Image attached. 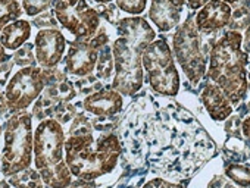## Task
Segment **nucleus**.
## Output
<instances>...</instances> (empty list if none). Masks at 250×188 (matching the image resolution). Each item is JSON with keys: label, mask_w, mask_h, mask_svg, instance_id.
Returning <instances> with one entry per match:
<instances>
[{"label": "nucleus", "mask_w": 250, "mask_h": 188, "mask_svg": "<svg viewBox=\"0 0 250 188\" xmlns=\"http://www.w3.org/2000/svg\"><path fill=\"white\" fill-rule=\"evenodd\" d=\"M119 37L113 41L112 88L124 96H134L143 87V52L156 38L150 24L142 17L121 19L116 24Z\"/></svg>", "instance_id": "obj_1"}, {"label": "nucleus", "mask_w": 250, "mask_h": 188, "mask_svg": "<svg viewBox=\"0 0 250 188\" xmlns=\"http://www.w3.org/2000/svg\"><path fill=\"white\" fill-rule=\"evenodd\" d=\"M121 150L119 140L112 132L96 140L91 132L74 134L65 140V162L72 176L94 181L115 169Z\"/></svg>", "instance_id": "obj_2"}, {"label": "nucleus", "mask_w": 250, "mask_h": 188, "mask_svg": "<svg viewBox=\"0 0 250 188\" xmlns=\"http://www.w3.org/2000/svg\"><path fill=\"white\" fill-rule=\"evenodd\" d=\"M243 36L238 31L222 34L209 52L208 78L231 100L240 103L247 94V55L241 49Z\"/></svg>", "instance_id": "obj_3"}, {"label": "nucleus", "mask_w": 250, "mask_h": 188, "mask_svg": "<svg viewBox=\"0 0 250 188\" xmlns=\"http://www.w3.org/2000/svg\"><path fill=\"white\" fill-rule=\"evenodd\" d=\"M65 132L53 119H43L34 131V165L46 188H66L72 173L65 162Z\"/></svg>", "instance_id": "obj_4"}, {"label": "nucleus", "mask_w": 250, "mask_h": 188, "mask_svg": "<svg viewBox=\"0 0 250 188\" xmlns=\"http://www.w3.org/2000/svg\"><path fill=\"white\" fill-rule=\"evenodd\" d=\"M5 147L0 157V170L3 176H11L27 168L33 160L34 132H33V113L25 111L11 112L3 125Z\"/></svg>", "instance_id": "obj_5"}, {"label": "nucleus", "mask_w": 250, "mask_h": 188, "mask_svg": "<svg viewBox=\"0 0 250 188\" xmlns=\"http://www.w3.org/2000/svg\"><path fill=\"white\" fill-rule=\"evenodd\" d=\"M143 71L152 90L161 96H177L180 75L174 63L171 47L165 40H153L143 52Z\"/></svg>", "instance_id": "obj_6"}, {"label": "nucleus", "mask_w": 250, "mask_h": 188, "mask_svg": "<svg viewBox=\"0 0 250 188\" xmlns=\"http://www.w3.org/2000/svg\"><path fill=\"white\" fill-rule=\"evenodd\" d=\"M175 59L191 84H199L206 74V56L200 47V36L194 18L188 17L180 24L172 38Z\"/></svg>", "instance_id": "obj_7"}, {"label": "nucleus", "mask_w": 250, "mask_h": 188, "mask_svg": "<svg viewBox=\"0 0 250 188\" xmlns=\"http://www.w3.org/2000/svg\"><path fill=\"white\" fill-rule=\"evenodd\" d=\"M52 69L27 66L20 69L6 84L5 96L11 112L25 111L34 103L42 91L50 84Z\"/></svg>", "instance_id": "obj_8"}, {"label": "nucleus", "mask_w": 250, "mask_h": 188, "mask_svg": "<svg viewBox=\"0 0 250 188\" xmlns=\"http://www.w3.org/2000/svg\"><path fill=\"white\" fill-rule=\"evenodd\" d=\"M53 14L58 22L77 40L91 38L100 25V15L87 0H53Z\"/></svg>", "instance_id": "obj_9"}, {"label": "nucleus", "mask_w": 250, "mask_h": 188, "mask_svg": "<svg viewBox=\"0 0 250 188\" xmlns=\"http://www.w3.org/2000/svg\"><path fill=\"white\" fill-rule=\"evenodd\" d=\"M107 43V36L99 33L91 38L75 40L69 43V49L65 57V71L78 78L91 75L97 65L99 53L103 46Z\"/></svg>", "instance_id": "obj_10"}, {"label": "nucleus", "mask_w": 250, "mask_h": 188, "mask_svg": "<svg viewBox=\"0 0 250 188\" xmlns=\"http://www.w3.org/2000/svg\"><path fill=\"white\" fill-rule=\"evenodd\" d=\"M34 49L40 68L53 69L63 57L66 50V40L58 28H43L36 36Z\"/></svg>", "instance_id": "obj_11"}, {"label": "nucleus", "mask_w": 250, "mask_h": 188, "mask_svg": "<svg viewBox=\"0 0 250 188\" xmlns=\"http://www.w3.org/2000/svg\"><path fill=\"white\" fill-rule=\"evenodd\" d=\"M231 17L232 9L228 3L221 2V0H209L199 9L194 22L199 33H213L227 27L231 21Z\"/></svg>", "instance_id": "obj_12"}, {"label": "nucleus", "mask_w": 250, "mask_h": 188, "mask_svg": "<svg viewBox=\"0 0 250 188\" xmlns=\"http://www.w3.org/2000/svg\"><path fill=\"white\" fill-rule=\"evenodd\" d=\"M122 96L112 87L102 88L99 91L88 94L83 102L84 111L99 118H113L122 111Z\"/></svg>", "instance_id": "obj_13"}, {"label": "nucleus", "mask_w": 250, "mask_h": 188, "mask_svg": "<svg viewBox=\"0 0 250 188\" xmlns=\"http://www.w3.org/2000/svg\"><path fill=\"white\" fill-rule=\"evenodd\" d=\"M202 102L213 121H225L232 113V103L227 94L213 82H209L202 91Z\"/></svg>", "instance_id": "obj_14"}, {"label": "nucleus", "mask_w": 250, "mask_h": 188, "mask_svg": "<svg viewBox=\"0 0 250 188\" xmlns=\"http://www.w3.org/2000/svg\"><path fill=\"white\" fill-rule=\"evenodd\" d=\"M149 18L159 31L168 33L180 24L181 9L169 3L168 0H152L149 8Z\"/></svg>", "instance_id": "obj_15"}, {"label": "nucleus", "mask_w": 250, "mask_h": 188, "mask_svg": "<svg viewBox=\"0 0 250 188\" xmlns=\"http://www.w3.org/2000/svg\"><path fill=\"white\" fill-rule=\"evenodd\" d=\"M31 36V24L25 19H17L0 33V44L8 50H18Z\"/></svg>", "instance_id": "obj_16"}, {"label": "nucleus", "mask_w": 250, "mask_h": 188, "mask_svg": "<svg viewBox=\"0 0 250 188\" xmlns=\"http://www.w3.org/2000/svg\"><path fill=\"white\" fill-rule=\"evenodd\" d=\"M6 179L9 185H12L14 188H43L44 185L39 170L31 169V168H27L18 173H14L8 176Z\"/></svg>", "instance_id": "obj_17"}, {"label": "nucleus", "mask_w": 250, "mask_h": 188, "mask_svg": "<svg viewBox=\"0 0 250 188\" xmlns=\"http://www.w3.org/2000/svg\"><path fill=\"white\" fill-rule=\"evenodd\" d=\"M22 6L18 0H0V33L11 22L21 19Z\"/></svg>", "instance_id": "obj_18"}, {"label": "nucleus", "mask_w": 250, "mask_h": 188, "mask_svg": "<svg viewBox=\"0 0 250 188\" xmlns=\"http://www.w3.org/2000/svg\"><path fill=\"white\" fill-rule=\"evenodd\" d=\"M225 175L243 188H250V168L243 165H228Z\"/></svg>", "instance_id": "obj_19"}, {"label": "nucleus", "mask_w": 250, "mask_h": 188, "mask_svg": "<svg viewBox=\"0 0 250 188\" xmlns=\"http://www.w3.org/2000/svg\"><path fill=\"white\" fill-rule=\"evenodd\" d=\"M97 76L102 79H107L113 71V56H112V47L103 46L99 53L97 59Z\"/></svg>", "instance_id": "obj_20"}, {"label": "nucleus", "mask_w": 250, "mask_h": 188, "mask_svg": "<svg viewBox=\"0 0 250 188\" xmlns=\"http://www.w3.org/2000/svg\"><path fill=\"white\" fill-rule=\"evenodd\" d=\"M33 47H34V46L30 44V43H25L22 47H20V49L17 50V53L12 56L14 62H15L17 65H20L21 68L36 66L37 59H36V56H34V53H33Z\"/></svg>", "instance_id": "obj_21"}, {"label": "nucleus", "mask_w": 250, "mask_h": 188, "mask_svg": "<svg viewBox=\"0 0 250 188\" xmlns=\"http://www.w3.org/2000/svg\"><path fill=\"white\" fill-rule=\"evenodd\" d=\"M53 0H22V11L28 17H37L52 8Z\"/></svg>", "instance_id": "obj_22"}, {"label": "nucleus", "mask_w": 250, "mask_h": 188, "mask_svg": "<svg viewBox=\"0 0 250 188\" xmlns=\"http://www.w3.org/2000/svg\"><path fill=\"white\" fill-rule=\"evenodd\" d=\"M116 5L121 11L139 17L140 14L145 12L147 6V0H116Z\"/></svg>", "instance_id": "obj_23"}, {"label": "nucleus", "mask_w": 250, "mask_h": 188, "mask_svg": "<svg viewBox=\"0 0 250 188\" xmlns=\"http://www.w3.org/2000/svg\"><path fill=\"white\" fill-rule=\"evenodd\" d=\"M74 108L71 105L62 103L59 106H56L55 112H53V119H56L59 124H65L68 121H71L74 118Z\"/></svg>", "instance_id": "obj_24"}, {"label": "nucleus", "mask_w": 250, "mask_h": 188, "mask_svg": "<svg viewBox=\"0 0 250 188\" xmlns=\"http://www.w3.org/2000/svg\"><path fill=\"white\" fill-rule=\"evenodd\" d=\"M58 22V19H56V17H55V14H53V11L52 12H43V14H40V15H37V18H36V21L33 22L34 25H37V27H49V28H56V24Z\"/></svg>", "instance_id": "obj_25"}, {"label": "nucleus", "mask_w": 250, "mask_h": 188, "mask_svg": "<svg viewBox=\"0 0 250 188\" xmlns=\"http://www.w3.org/2000/svg\"><path fill=\"white\" fill-rule=\"evenodd\" d=\"M143 188H184V187L180 185V184H174V182L165 181L162 178H153L149 182H146L143 185Z\"/></svg>", "instance_id": "obj_26"}, {"label": "nucleus", "mask_w": 250, "mask_h": 188, "mask_svg": "<svg viewBox=\"0 0 250 188\" xmlns=\"http://www.w3.org/2000/svg\"><path fill=\"white\" fill-rule=\"evenodd\" d=\"M14 60H8V62H5V63H2L0 65V85H6V82H8V78H9V74H11V69H12V66H14Z\"/></svg>", "instance_id": "obj_27"}, {"label": "nucleus", "mask_w": 250, "mask_h": 188, "mask_svg": "<svg viewBox=\"0 0 250 188\" xmlns=\"http://www.w3.org/2000/svg\"><path fill=\"white\" fill-rule=\"evenodd\" d=\"M93 182L91 181H85V179H78L77 182H71L66 188H93Z\"/></svg>", "instance_id": "obj_28"}, {"label": "nucleus", "mask_w": 250, "mask_h": 188, "mask_svg": "<svg viewBox=\"0 0 250 188\" xmlns=\"http://www.w3.org/2000/svg\"><path fill=\"white\" fill-rule=\"evenodd\" d=\"M209 0H187V3H188V8L191 11H199L205 3H208Z\"/></svg>", "instance_id": "obj_29"}, {"label": "nucleus", "mask_w": 250, "mask_h": 188, "mask_svg": "<svg viewBox=\"0 0 250 188\" xmlns=\"http://www.w3.org/2000/svg\"><path fill=\"white\" fill-rule=\"evenodd\" d=\"M9 111L8 108V102H6V96H5V93L0 91V116L5 115L6 112Z\"/></svg>", "instance_id": "obj_30"}, {"label": "nucleus", "mask_w": 250, "mask_h": 188, "mask_svg": "<svg viewBox=\"0 0 250 188\" xmlns=\"http://www.w3.org/2000/svg\"><path fill=\"white\" fill-rule=\"evenodd\" d=\"M241 131H243V135H244L246 138L250 140V116L246 118V119L243 121V124H241Z\"/></svg>", "instance_id": "obj_31"}, {"label": "nucleus", "mask_w": 250, "mask_h": 188, "mask_svg": "<svg viewBox=\"0 0 250 188\" xmlns=\"http://www.w3.org/2000/svg\"><path fill=\"white\" fill-rule=\"evenodd\" d=\"M9 59H12V56H9L8 53H6V49L0 44V65L2 63H5V62H8Z\"/></svg>", "instance_id": "obj_32"}, {"label": "nucleus", "mask_w": 250, "mask_h": 188, "mask_svg": "<svg viewBox=\"0 0 250 188\" xmlns=\"http://www.w3.org/2000/svg\"><path fill=\"white\" fill-rule=\"evenodd\" d=\"M168 2H169V3H172L174 6H177V8L183 9V6L186 5L187 0H168Z\"/></svg>", "instance_id": "obj_33"}, {"label": "nucleus", "mask_w": 250, "mask_h": 188, "mask_svg": "<svg viewBox=\"0 0 250 188\" xmlns=\"http://www.w3.org/2000/svg\"><path fill=\"white\" fill-rule=\"evenodd\" d=\"M0 188H9L8 179H0Z\"/></svg>", "instance_id": "obj_34"}, {"label": "nucleus", "mask_w": 250, "mask_h": 188, "mask_svg": "<svg viewBox=\"0 0 250 188\" xmlns=\"http://www.w3.org/2000/svg\"><path fill=\"white\" fill-rule=\"evenodd\" d=\"M221 2H225V3H228V5H229V3H237L238 0H221Z\"/></svg>", "instance_id": "obj_35"}, {"label": "nucleus", "mask_w": 250, "mask_h": 188, "mask_svg": "<svg viewBox=\"0 0 250 188\" xmlns=\"http://www.w3.org/2000/svg\"><path fill=\"white\" fill-rule=\"evenodd\" d=\"M93 2H97V3H109L110 0H93Z\"/></svg>", "instance_id": "obj_36"}, {"label": "nucleus", "mask_w": 250, "mask_h": 188, "mask_svg": "<svg viewBox=\"0 0 250 188\" xmlns=\"http://www.w3.org/2000/svg\"><path fill=\"white\" fill-rule=\"evenodd\" d=\"M2 132H3V127L0 125V135H2Z\"/></svg>", "instance_id": "obj_37"}]
</instances>
